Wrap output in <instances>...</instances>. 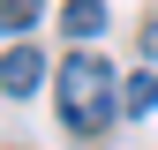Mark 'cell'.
Listing matches in <instances>:
<instances>
[{
    "instance_id": "1",
    "label": "cell",
    "mask_w": 158,
    "mask_h": 150,
    "mask_svg": "<svg viewBox=\"0 0 158 150\" xmlns=\"http://www.w3.org/2000/svg\"><path fill=\"white\" fill-rule=\"evenodd\" d=\"M113 112H121V75L98 60V53L60 60V120L75 128V135H98Z\"/></svg>"
},
{
    "instance_id": "2",
    "label": "cell",
    "mask_w": 158,
    "mask_h": 150,
    "mask_svg": "<svg viewBox=\"0 0 158 150\" xmlns=\"http://www.w3.org/2000/svg\"><path fill=\"white\" fill-rule=\"evenodd\" d=\"M38 83H45V53L38 45H8L0 53V98H30Z\"/></svg>"
},
{
    "instance_id": "3",
    "label": "cell",
    "mask_w": 158,
    "mask_h": 150,
    "mask_svg": "<svg viewBox=\"0 0 158 150\" xmlns=\"http://www.w3.org/2000/svg\"><path fill=\"white\" fill-rule=\"evenodd\" d=\"M60 30L68 38H98V30H106V8H98V0H68V8H60Z\"/></svg>"
},
{
    "instance_id": "4",
    "label": "cell",
    "mask_w": 158,
    "mask_h": 150,
    "mask_svg": "<svg viewBox=\"0 0 158 150\" xmlns=\"http://www.w3.org/2000/svg\"><path fill=\"white\" fill-rule=\"evenodd\" d=\"M121 112H158V68H151V75H128V83H121Z\"/></svg>"
},
{
    "instance_id": "5",
    "label": "cell",
    "mask_w": 158,
    "mask_h": 150,
    "mask_svg": "<svg viewBox=\"0 0 158 150\" xmlns=\"http://www.w3.org/2000/svg\"><path fill=\"white\" fill-rule=\"evenodd\" d=\"M38 23V0H0V30H8V38H23Z\"/></svg>"
},
{
    "instance_id": "6",
    "label": "cell",
    "mask_w": 158,
    "mask_h": 150,
    "mask_svg": "<svg viewBox=\"0 0 158 150\" xmlns=\"http://www.w3.org/2000/svg\"><path fill=\"white\" fill-rule=\"evenodd\" d=\"M143 60L158 68V15H151V23H143Z\"/></svg>"
}]
</instances>
